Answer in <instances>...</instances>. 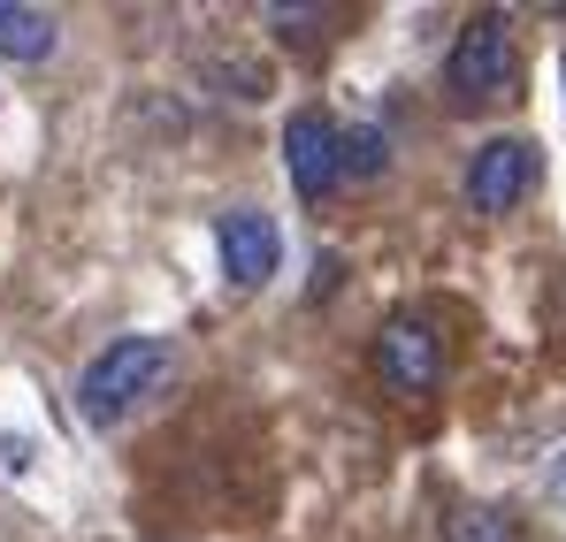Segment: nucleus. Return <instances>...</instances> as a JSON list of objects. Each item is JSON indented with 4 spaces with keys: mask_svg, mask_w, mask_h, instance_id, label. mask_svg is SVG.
I'll return each mask as SVG.
<instances>
[{
    "mask_svg": "<svg viewBox=\"0 0 566 542\" xmlns=\"http://www.w3.org/2000/svg\"><path fill=\"white\" fill-rule=\"evenodd\" d=\"M169 366H177V344H169V337H115V344L93 352L85 374H77V413H85L93 428L130 421V413L169 382Z\"/></svg>",
    "mask_w": 566,
    "mask_h": 542,
    "instance_id": "f257e3e1",
    "label": "nucleus"
},
{
    "mask_svg": "<svg viewBox=\"0 0 566 542\" xmlns=\"http://www.w3.org/2000/svg\"><path fill=\"white\" fill-rule=\"evenodd\" d=\"M513 70H521L513 23H505L497 8H474L468 23H460V39H452V54H444V92H452V107H460V115L497 107V99L513 92Z\"/></svg>",
    "mask_w": 566,
    "mask_h": 542,
    "instance_id": "f03ea898",
    "label": "nucleus"
},
{
    "mask_svg": "<svg viewBox=\"0 0 566 542\" xmlns=\"http://www.w3.org/2000/svg\"><path fill=\"white\" fill-rule=\"evenodd\" d=\"M345 130L322 115V107H291L283 115V169H291V191L298 199H329L345 183Z\"/></svg>",
    "mask_w": 566,
    "mask_h": 542,
    "instance_id": "7ed1b4c3",
    "label": "nucleus"
},
{
    "mask_svg": "<svg viewBox=\"0 0 566 542\" xmlns=\"http://www.w3.org/2000/svg\"><path fill=\"white\" fill-rule=\"evenodd\" d=\"M376 374L398 390V397H429L437 382H444V337L421 321V313H398V321H382L376 337Z\"/></svg>",
    "mask_w": 566,
    "mask_h": 542,
    "instance_id": "20e7f679",
    "label": "nucleus"
},
{
    "mask_svg": "<svg viewBox=\"0 0 566 542\" xmlns=\"http://www.w3.org/2000/svg\"><path fill=\"white\" fill-rule=\"evenodd\" d=\"M214 245H222V275H230L238 290H261V283L283 268V222L269 206H230V214L214 222Z\"/></svg>",
    "mask_w": 566,
    "mask_h": 542,
    "instance_id": "39448f33",
    "label": "nucleus"
},
{
    "mask_svg": "<svg viewBox=\"0 0 566 542\" xmlns=\"http://www.w3.org/2000/svg\"><path fill=\"white\" fill-rule=\"evenodd\" d=\"M536 191V146L528 138H490L468 153V206L474 214H513Z\"/></svg>",
    "mask_w": 566,
    "mask_h": 542,
    "instance_id": "423d86ee",
    "label": "nucleus"
},
{
    "mask_svg": "<svg viewBox=\"0 0 566 542\" xmlns=\"http://www.w3.org/2000/svg\"><path fill=\"white\" fill-rule=\"evenodd\" d=\"M54 39H62V23H54L46 8H15V0H0V62H46Z\"/></svg>",
    "mask_w": 566,
    "mask_h": 542,
    "instance_id": "0eeeda50",
    "label": "nucleus"
},
{
    "mask_svg": "<svg viewBox=\"0 0 566 542\" xmlns=\"http://www.w3.org/2000/svg\"><path fill=\"white\" fill-rule=\"evenodd\" d=\"M199 70L230 92V99H269V70L245 62V54H222V46H214V54H199Z\"/></svg>",
    "mask_w": 566,
    "mask_h": 542,
    "instance_id": "6e6552de",
    "label": "nucleus"
},
{
    "mask_svg": "<svg viewBox=\"0 0 566 542\" xmlns=\"http://www.w3.org/2000/svg\"><path fill=\"white\" fill-rule=\"evenodd\" d=\"M337 153H345V183H376V177H382V161H390V146H382L376 123H353Z\"/></svg>",
    "mask_w": 566,
    "mask_h": 542,
    "instance_id": "1a4fd4ad",
    "label": "nucleus"
},
{
    "mask_svg": "<svg viewBox=\"0 0 566 542\" xmlns=\"http://www.w3.org/2000/svg\"><path fill=\"white\" fill-rule=\"evenodd\" d=\"M444 542H513V528H505L497 512H482V504H460L452 528H444Z\"/></svg>",
    "mask_w": 566,
    "mask_h": 542,
    "instance_id": "9d476101",
    "label": "nucleus"
},
{
    "mask_svg": "<svg viewBox=\"0 0 566 542\" xmlns=\"http://www.w3.org/2000/svg\"><path fill=\"white\" fill-rule=\"evenodd\" d=\"M552 497L566 504V451H559V466H552Z\"/></svg>",
    "mask_w": 566,
    "mask_h": 542,
    "instance_id": "9b49d317",
    "label": "nucleus"
}]
</instances>
